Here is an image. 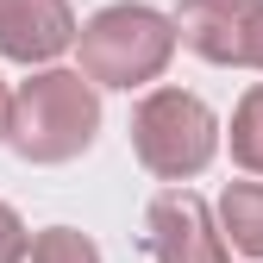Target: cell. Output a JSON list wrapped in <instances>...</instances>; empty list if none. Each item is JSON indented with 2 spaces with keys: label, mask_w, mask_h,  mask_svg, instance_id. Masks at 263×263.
<instances>
[{
  "label": "cell",
  "mask_w": 263,
  "mask_h": 263,
  "mask_svg": "<svg viewBox=\"0 0 263 263\" xmlns=\"http://www.w3.org/2000/svg\"><path fill=\"white\" fill-rule=\"evenodd\" d=\"M251 7H257V0H182V7L170 13L176 44H188L201 63H219V69H245Z\"/></svg>",
  "instance_id": "cell-6"
},
{
  "label": "cell",
  "mask_w": 263,
  "mask_h": 263,
  "mask_svg": "<svg viewBox=\"0 0 263 263\" xmlns=\"http://www.w3.org/2000/svg\"><path fill=\"white\" fill-rule=\"evenodd\" d=\"M176 63V25L170 13L144 7V0H119L101 7L88 25H76V76L88 88H151Z\"/></svg>",
  "instance_id": "cell-2"
},
{
  "label": "cell",
  "mask_w": 263,
  "mask_h": 263,
  "mask_svg": "<svg viewBox=\"0 0 263 263\" xmlns=\"http://www.w3.org/2000/svg\"><path fill=\"white\" fill-rule=\"evenodd\" d=\"M144 251L151 263H232L213 226V207L194 188H163L144 207Z\"/></svg>",
  "instance_id": "cell-4"
},
{
  "label": "cell",
  "mask_w": 263,
  "mask_h": 263,
  "mask_svg": "<svg viewBox=\"0 0 263 263\" xmlns=\"http://www.w3.org/2000/svg\"><path fill=\"white\" fill-rule=\"evenodd\" d=\"M219 238L226 251H238L251 263H263V182H226L219 194Z\"/></svg>",
  "instance_id": "cell-7"
},
{
  "label": "cell",
  "mask_w": 263,
  "mask_h": 263,
  "mask_svg": "<svg viewBox=\"0 0 263 263\" xmlns=\"http://www.w3.org/2000/svg\"><path fill=\"white\" fill-rule=\"evenodd\" d=\"M31 263H101V245L76 226H44V232H31Z\"/></svg>",
  "instance_id": "cell-9"
},
{
  "label": "cell",
  "mask_w": 263,
  "mask_h": 263,
  "mask_svg": "<svg viewBox=\"0 0 263 263\" xmlns=\"http://www.w3.org/2000/svg\"><path fill=\"white\" fill-rule=\"evenodd\" d=\"M245 69H263V0L251 7V31H245Z\"/></svg>",
  "instance_id": "cell-11"
},
{
  "label": "cell",
  "mask_w": 263,
  "mask_h": 263,
  "mask_svg": "<svg viewBox=\"0 0 263 263\" xmlns=\"http://www.w3.org/2000/svg\"><path fill=\"white\" fill-rule=\"evenodd\" d=\"M25 251H31V232H25V219L0 201V263H25Z\"/></svg>",
  "instance_id": "cell-10"
},
{
  "label": "cell",
  "mask_w": 263,
  "mask_h": 263,
  "mask_svg": "<svg viewBox=\"0 0 263 263\" xmlns=\"http://www.w3.org/2000/svg\"><path fill=\"white\" fill-rule=\"evenodd\" d=\"M94 138H101V88H88L76 69H31L13 88V119H7V144L25 163H76Z\"/></svg>",
  "instance_id": "cell-1"
},
{
  "label": "cell",
  "mask_w": 263,
  "mask_h": 263,
  "mask_svg": "<svg viewBox=\"0 0 263 263\" xmlns=\"http://www.w3.org/2000/svg\"><path fill=\"white\" fill-rule=\"evenodd\" d=\"M132 151L157 182H194L219 157V113L188 88H151L132 107Z\"/></svg>",
  "instance_id": "cell-3"
},
{
  "label": "cell",
  "mask_w": 263,
  "mask_h": 263,
  "mask_svg": "<svg viewBox=\"0 0 263 263\" xmlns=\"http://www.w3.org/2000/svg\"><path fill=\"white\" fill-rule=\"evenodd\" d=\"M7 119H13V88L0 82V144H7Z\"/></svg>",
  "instance_id": "cell-12"
},
{
  "label": "cell",
  "mask_w": 263,
  "mask_h": 263,
  "mask_svg": "<svg viewBox=\"0 0 263 263\" xmlns=\"http://www.w3.org/2000/svg\"><path fill=\"white\" fill-rule=\"evenodd\" d=\"M63 50H76L69 0H0V57L25 69H50Z\"/></svg>",
  "instance_id": "cell-5"
},
{
  "label": "cell",
  "mask_w": 263,
  "mask_h": 263,
  "mask_svg": "<svg viewBox=\"0 0 263 263\" xmlns=\"http://www.w3.org/2000/svg\"><path fill=\"white\" fill-rule=\"evenodd\" d=\"M226 144H232V163L245 176L263 182V82H251L238 94V107H232V132H226Z\"/></svg>",
  "instance_id": "cell-8"
}]
</instances>
